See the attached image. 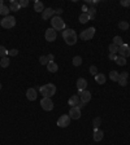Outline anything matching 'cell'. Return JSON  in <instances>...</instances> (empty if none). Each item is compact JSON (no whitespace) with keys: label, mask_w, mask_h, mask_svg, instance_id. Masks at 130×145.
I'll list each match as a JSON object with an SVG mask.
<instances>
[{"label":"cell","mask_w":130,"mask_h":145,"mask_svg":"<svg viewBox=\"0 0 130 145\" xmlns=\"http://www.w3.org/2000/svg\"><path fill=\"white\" fill-rule=\"evenodd\" d=\"M118 53L121 54V57H130V47L128 44H122V46H120L118 47Z\"/></svg>","instance_id":"11"},{"label":"cell","mask_w":130,"mask_h":145,"mask_svg":"<svg viewBox=\"0 0 130 145\" xmlns=\"http://www.w3.org/2000/svg\"><path fill=\"white\" fill-rule=\"evenodd\" d=\"M47 70H48L49 73H56V71L59 70V66H57V64H56L55 61H52V62H48Z\"/></svg>","instance_id":"19"},{"label":"cell","mask_w":130,"mask_h":145,"mask_svg":"<svg viewBox=\"0 0 130 145\" xmlns=\"http://www.w3.org/2000/svg\"><path fill=\"white\" fill-rule=\"evenodd\" d=\"M109 79L113 82H117L118 81V73L116 71V70H112L111 73H109Z\"/></svg>","instance_id":"24"},{"label":"cell","mask_w":130,"mask_h":145,"mask_svg":"<svg viewBox=\"0 0 130 145\" xmlns=\"http://www.w3.org/2000/svg\"><path fill=\"white\" fill-rule=\"evenodd\" d=\"M99 1L98 0H94V1H90V0H87L86 1V4H89V5H95V4H98Z\"/></svg>","instance_id":"40"},{"label":"cell","mask_w":130,"mask_h":145,"mask_svg":"<svg viewBox=\"0 0 130 145\" xmlns=\"http://www.w3.org/2000/svg\"><path fill=\"white\" fill-rule=\"evenodd\" d=\"M121 5L122 7H130V0H122L121 1Z\"/></svg>","instance_id":"39"},{"label":"cell","mask_w":130,"mask_h":145,"mask_svg":"<svg viewBox=\"0 0 130 145\" xmlns=\"http://www.w3.org/2000/svg\"><path fill=\"white\" fill-rule=\"evenodd\" d=\"M0 89H1V83H0Z\"/></svg>","instance_id":"46"},{"label":"cell","mask_w":130,"mask_h":145,"mask_svg":"<svg viewBox=\"0 0 130 145\" xmlns=\"http://www.w3.org/2000/svg\"><path fill=\"white\" fill-rule=\"evenodd\" d=\"M0 25H1V27H4V29H12V27H15V25H16V18L13 16L4 17V18L1 19Z\"/></svg>","instance_id":"4"},{"label":"cell","mask_w":130,"mask_h":145,"mask_svg":"<svg viewBox=\"0 0 130 145\" xmlns=\"http://www.w3.org/2000/svg\"><path fill=\"white\" fill-rule=\"evenodd\" d=\"M8 54L12 56V57H13V56H17V54H18V51H17V49H11V51H8Z\"/></svg>","instance_id":"38"},{"label":"cell","mask_w":130,"mask_h":145,"mask_svg":"<svg viewBox=\"0 0 130 145\" xmlns=\"http://www.w3.org/2000/svg\"><path fill=\"white\" fill-rule=\"evenodd\" d=\"M39 91H40V93L43 95V97L51 98L52 96H55V93H56V87H55V84H52V83H47V84L42 86V87L39 88Z\"/></svg>","instance_id":"2"},{"label":"cell","mask_w":130,"mask_h":145,"mask_svg":"<svg viewBox=\"0 0 130 145\" xmlns=\"http://www.w3.org/2000/svg\"><path fill=\"white\" fill-rule=\"evenodd\" d=\"M55 13H56V16H59V17H60V14L63 13V9H61V8H57V9L55 11Z\"/></svg>","instance_id":"41"},{"label":"cell","mask_w":130,"mask_h":145,"mask_svg":"<svg viewBox=\"0 0 130 145\" xmlns=\"http://www.w3.org/2000/svg\"><path fill=\"white\" fill-rule=\"evenodd\" d=\"M113 44H116V46H122L124 43H122V38L121 36H114L113 38Z\"/></svg>","instance_id":"30"},{"label":"cell","mask_w":130,"mask_h":145,"mask_svg":"<svg viewBox=\"0 0 130 145\" xmlns=\"http://www.w3.org/2000/svg\"><path fill=\"white\" fill-rule=\"evenodd\" d=\"M100 123H101V119L99 118V117H96V118H94V121H92V124H94V129L98 128L99 126H100Z\"/></svg>","instance_id":"32"},{"label":"cell","mask_w":130,"mask_h":145,"mask_svg":"<svg viewBox=\"0 0 130 145\" xmlns=\"http://www.w3.org/2000/svg\"><path fill=\"white\" fill-rule=\"evenodd\" d=\"M90 74H91V75H94V77L98 74V69H96V66H95V65L90 66Z\"/></svg>","instance_id":"34"},{"label":"cell","mask_w":130,"mask_h":145,"mask_svg":"<svg viewBox=\"0 0 130 145\" xmlns=\"http://www.w3.org/2000/svg\"><path fill=\"white\" fill-rule=\"evenodd\" d=\"M82 11H83V13H87V11H89V8H87L86 5H83V7H82Z\"/></svg>","instance_id":"44"},{"label":"cell","mask_w":130,"mask_h":145,"mask_svg":"<svg viewBox=\"0 0 130 145\" xmlns=\"http://www.w3.org/2000/svg\"><path fill=\"white\" fill-rule=\"evenodd\" d=\"M86 87H87V81L83 79V78H80L77 81V88H78V91H85Z\"/></svg>","instance_id":"15"},{"label":"cell","mask_w":130,"mask_h":145,"mask_svg":"<svg viewBox=\"0 0 130 145\" xmlns=\"http://www.w3.org/2000/svg\"><path fill=\"white\" fill-rule=\"evenodd\" d=\"M94 78H95V82H96L98 84H104V83H105V81H107L105 75H104V74H100V73H98Z\"/></svg>","instance_id":"17"},{"label":"cell","mask_w":130,"mask_h":145,"mask_svg":"<svg viewBox=\"0 0 130 145\" xmlns=\"http://www.w3.org/2000/svg\"><path fill=\"white\" fill-rule=\"evenodd\" d=\"M7 54H8V49L5 48L4 46H0V57L3 58V57H7Z\"/></svg>","instance_id":"31"},{"label":"cell","mask_w":130,"mask_h":145,"mask_svg":"<svg viewBox=\"0 0 130 145\" xmlns=\"http://www.w3.org/2000/svg\"><path fill=\"white\" fill-rule=\"evenodd\" d=\"M61 35H63L65 43L68 46H74L77 43V34L73 29H65L64 31L61 32Z\"/></svg>","instance_id":"1"},{"label":"cell","mask_w":130,"mask_h":145,"mask_svg":"<svg viewBox=\"0 0 130 145\" xmlns=\"http://www.w3.org/2000/svg\"><path fill=\"white\" fill-rule=\"evenodd\" d=\"M108 57H109V60H116V57H117V56H116L114 53H109V56H108Z\"/></svg>","instance_id":"43"},{"label":"cell","mask_w":130,"mask_h":145,"mask_svg":"<svg viewBox=\"0 0 130 145\" xmlns=\"http://www.w3.org/2000/svg\"><path fill=\"white\" fill-rule=\"evenodd\" d=\"M39 62H40V65H48V58H47V56H40L39 57Z\"/></svg>","instance_id":"33"},{"label":"cell","mask_w":130,"mask_h":145,"mask_svg":"<svg viewBox=\"0 0 130 145\" xmlns=\"http://www.w3.org/2000/svg\"><path fill=\"white\" fill-rule=\"evenodd\" d=\"M118 27H120L121 30L126 31V30L129 29V22H128V21H121V22L118 23Z\"/></svg>","instance_id":"23"},{"label":"cell","mask_w":130,"mask_h":145,"mask_svg":"<svg viewBox=\"0 0 130 145\" xmlns=\"http://www.w3.org/2000/svg\"><path fill=\"white\" fill-rule=\"evenodd\" d=\"M55 14V11L52 9V8H46L44 11H43V13H42V18L43 19H48L51 17Z\"/></svg>","instance_id":"14"},{"label":"cell","mask_w":130,"mask_h":145,"mask_svg":"<svg viewBox=\"0 0 130 145\" xmlns=\"http://www.w3.org/2000/svg\"><path fill=\"white\" fill-rule=\"evenodd\" d=\"M51 25H52V29H55V30H65V21L59 16L52 17Z\"/></svg>","instance_id":"3"},{"label":"cell","mask_w":130,"mask_h":145,"mask_svg":"<svg viewBox=\"0 0 130 145\" xmlns=\"http://www.w3.org/2000/svg\"><path fill=\"white\" fill-rule=\"evenodd\" d=\"M69 124H70V117H69V115H66V114L61 115V117L57 119V126H59V127H61V128L68 127Z\"/></svg>","instance_id":"7"},{"label":"cell","mask_w":130,"mask_h":145,"mask_svg":"<svg viewBox=\"0 0 130 145\" xmlns=\"http://www.w3.org/2000/svg\"><path fill=\"white\" fill-rule=\"evenodd\" d=\"M81 64H82L81 56H74V57H73V65H74V66H80Z\"/></svg>","instance_id":"27"},{"label":"cell","mask_w":130,"mask_h":145,"mask_svg":"<svg viewBox=\"0 0 130 145\" xmlns=\"http://www.w3.org/2000/svg\"><path fill=\"white\" fill-rule=\"evenodd\" d=\"M90 21V17L87 13H82L81 16H80V22L81 23H86V22H89Z\"/></svg>","instance_id":"25"},{"label":"cell","mask_w":130,"mask_h":145,"mask_svg":"<svg viewBox=\"0 0 130 145\" xmlns=\"http://www.w3.org/2000/svg\"><path fill=\"white\" fill-rule=\"evenodd\" d=\"M128 77H129V74H128L126 71H124V73L118 74V78H120V79H128Z\"/></svg>","instance_id":"37"},{"label":"cell","mask_w":130,"mask_h":145,"mask_svg":"<svg viewBox=\"0 0 130 145\" xmlns=\"http://www.w3.org/2000/svg\"><path fill=\"white\" fill-rule=\"evenodd\" d=\"M9 12H11V9H9L8 7H5V5H1V7H0V14H1V16H4V17L9 16Z\"/></svg>","instance_id":"22"},{"label":"cell","mask_w":130,"mask_h":145,"mask_svg":"<svg viewBox=\"0 0 130 145\" xmlns=\"http://www.w3.org/2000/svg\"><path fill=\"white\" fill-rule=\"evenodd\" d=\"M117 83H118V84H120L121 87H125V86L128 84V79H120V78H118Z\"/></svg>","instance_id":"35"},{"label":"cell","mask_w":130,"mask_h":145,"mask_svg":"<svg viewBox=\"0 0 130 145\" xmlns=\"http://www.w3.org/2000/svg\"><path fill=\"white\" fill-rule=\"evenodd\" d=\"M40 106H42V109H43V110H46V112H51V110L53 109V102H52V100L48 98V97H43V98H42V101H40Z\"/></svg>","instance_id":"5"},{"label":"cell","mask_w":130,"mask_h":145,"mask_svg":"<svg viewBox=\"0 0 130 145\" xmlns=\"http://www.w3.org/2000/svg\"><path fill=\"white\" fill-rule=\"evenodd\" d=\"M95 13H96V9H95L94 7L89 8V11H87V14H89V17H90V19H94V18H95Z\"/></svg>","instance_id":"26"},{"label":"cell","mask_w":130,"mask_h":145,"mask_svg":"<svg viewBox=\"0 0 130 145\" xmlns=\"http://www.w3.org/2000/svg\"><path fill=\"white\" fill-rule=\"evenodd\" d=\"M85 105H86V104H85V102H80V104H78V108H80V109H82V108H83V106H85Z\"/></svg>","instance_id":"45"},{"label":"cell","mask_w":130,"mask_h":145,"mask_svg":"<svg viewBox=\"0 0 130 145\" xmlns=\"http://www.w3.org/2000/svg\"><path fill=\"white\" fill-rule=\"evenodd\" d=\"M108 49H109V52H111V53H114V54H116V53L118 52V46H116V44L112 43V44H109Z\"/></svg>","instance_id":"29"},{"label":"cell","mask_w":130,"mask_h":145,"mask_svg":"<svg viewBox=\"0 0 130 145\" xmlns=\"http://www.w3.org/2000/svg\"><path fill=\"white\" fill-rule=\"evenodd\" d=\"M34 11H35V12H39V13H40V12L43 13V11H44V5H43V3L39 1V0L35 1V3H34Z\"/></svg>","instance_id":"18"},{"label":"cell","mask_w":130,"mask_h":145,"mask_svg":"<svg viewBox=\"0 0 130 145\" xmlns=\"http://www.w3.org/2000/svg\"><path fill=\"white\" fill-rule=\"evenodd\" d=\"M18 3H20V7H21V8H25V7L29 5V0H21V1H18Z\"/></svg>","instance_id":"36"},{"label":"cell","mask_w":130,"mask_h":145,"mask_svg":"<svg viewBox=\"0 0 130 145\" xmlns=\"http://www.w3.org/2000/svg\"><path fill=\"white\" fill-rule=\"evenodd\" d=\"M114 62L117 65H120V66H125L126 65V58L125 57H121V56H117L116 60H114Z\"/></svg>","instance_id":"21"},{"label":"cell","mask_w":130,"mask_h":145,"mask_svg":"<svg viewBox=\"0 0 130 145\" xmlns=\"http://www.w3.org/2000/svg\"><path fill=\"white\" fill-rule=\"evenodd\" d=\"M78 96H80V100H81L82 102H85V104H87V102L91 100V93H90L87 89L78 91Z\"/></svg>","instance_id":"10"},{"label":"cell","mask_w":130,"mask_h":145,"mask_svg":"<svg viewBox=\"0 0 130 145\" xmlns=\"http://www.w3.org/2000/svg\"><path fill=\"white\" fill-rule=\"evenodd\" d=\"M47 58H48V61H49V62L55 61V56H53V54H48V56H47Z\"/></svg>","instance_id":"42"},{"label":"cell","mask_w":130,"mask_h":145,"mask_svg":"<svg viewBox=\"0 0 130 145\" xmlns=\"http://www.w3.org/2000/svg\"><path fill=\"white\" fill-rule=\"evenodd\" d=\"M44 38H46V40L47 42H55L56 40V38H57V32L55 29H47L46 30V34H44Z\"/></svg>","instance_id":"8"},{"label":"cell","mask_w":130,"mask_h":145,"mask_svg":"<svg viewBox=\"0 0 130 145\" xmlns=\"http://www.w3.org/2000/svg\"><path fill=\"white\" fill-rule=\"evenodd\" d=\"M36 96H38V93H36V89H35V88H29V89L26 91V97H27V100L35 101V100H36Z\"/></svg>","instance_id":"12"},{"label":"cell","mask_w":130,"mask_h":145,"mask_svg":"<svg viewBox=\"0 0 130 145\" xmlns=\"http://www.w3.org/2000/svg\"><path fill=\"white\" fill-rule=\"evenodd\" d=\"M69 117L70 119H80L81 118V109L78 106H73L69 110Z\"/></svg>","instance_id":"9"},{"label":"cell","mask_w":130,"mask_h":145,"mask_svg":"<svg viewBox=\"0 0 130 145\" xmlns=\"http://www.w3.org/2000/svg\"><path fill=\"white\" fill-rule=\"evenodd\" d=\"M80 102H81V100H80V96H78V95H74V96H72L69 100H68V104L70 105V108H73V106H78Z\"/></svg>","instance_id":"13"},{"label":"cell","mask_w":130,"mask_h":145,"mask_svg":"<svg viewBox=\"0 0 130 145\" xmlns=\"http://www.w3.org/2000/svg\"><path fill=\"white\" fill-rule=\"evenodd\" d=\"M20 3L16 1V0H11V5H9V9L11 11H13V12H17V11H20Z\"/></svg>","instance_id":"20"},{"label":"cell","mask_w":130,"mask_h":145,"mask_svg":"<svg viewBox=\"0 0 130 145\" xmlns=\"http://www.w3.org/2000/svg\"><path fill=\"white\" fill-rule=\"evenodd\" d=\"M103 136H104V132L101 131V129H99V128H95L94 129V140L95 141H100L101 139H103Z\"/></svg>","instance_id":"16"},{"label":"cell","mask_w":130,"mask_h":145,"mask_svg":"<svg viewBox=\"0 0 130 145\" xmlns=\"http://www.w3.org/2000/svg\"><path fill=\"white\" fill-rule=\"evenodd\" d=\"M0 66L1 67H8L9 66V58L8 57H3L1 61H0Z\"/></svg>","instance_id":"28"},{"label":"cell","mask_w":130,"mask_h":145,"mask_svg":"<svg viewBox=\"0 0 130 145\" xmlns=\"http://www.w3.org/2000/svg\"><path fill=\"white\" fill-rule=\"evenodd\" d=\"M94 35H95V29L94 27H89V29H86V30H83L81 32V39H83V40H91L94 38Z\"/></svg>","instance_id":"6"}]
</instances>
